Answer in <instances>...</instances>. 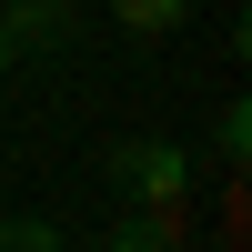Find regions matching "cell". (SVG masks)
<instances>
[{
    "label": "cell",
    "mask_w": 252,
    "mask_h": 252,
    "mask_svg": "<svg viewBox=\"0 0 252 252\" xmlns=\"http://www.w3.org/2000/svg\"><path fill=\"white\" fill-rule=\"evenodd\" d=\"M0 242H10V252H61L71 232H61L51 212H10V222H0Z\"/></svg>",
    "instance_id": "4"
},
{
    "label": "cell",
    "mask_w": 252,
    "mask_h": 252,
    "mask_svg": "<svg viewBox=\"0 0 252 252\" xmlns=\"http://www.w3.org/2000/svg\"><path fill=\"white\" fill-rule=\"evenodd\" d=\"M212 161H222V172H242V161H252V111H242V101H222V111H212Z\"/></svg>",
    "instance_id": "3"
},
{
    "label": "cell",
    "mask_w": 252,
    "mask_h": 252,
    "mask_svg": "<svg viewBox=\"0 0 252 252\" xmlns=\"http://www.w3.org/2000/svg\"><path fill=\"white\" fill-rule=\"evenodd\" d=\"M0 81H10V61H0Z\"/></svg>",
    "instance_id": "5"
},
{
    "label": "cell",
    "mask_w": 252,
    "mask_h": 252,
    "mask_svg": "<svg viewBox=\"0 0 252 252\" xmlns=\"http://www.w3.org/2000/svg\"><path fill=\"white\" fill-rule=\"evenodd\" d=\"M111 20H121L131 40H172L182 20H192V0H111Z\"/></svg>",
    "instance_id": "2"
},
{
    "label": "cell",
    "mask_w": 252,
    "mask_h": 252,
    "mask_svg": "<svg viewBox=\"0 0 252 252\" xmlns=\"http://www.w3.org/2000/svg\"><path fill=\"white\" fill-rule=\"evenodd\" d=\"M101 192L111 202H192V152L182 141H161V131H121V141H101Z\"/></svg>",
    "instance_id": "1"
}]
</instances>
